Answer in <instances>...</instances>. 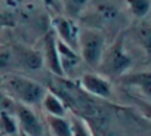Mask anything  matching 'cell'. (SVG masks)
Returning <instances> with one entry per match:
<instances>
[{
	"label": "cell",
	"instance_id": "cell-1",
	"mask_svg": "<svg viewBox=\"0 0 151 136\" xmlns=\"http://www.w3.org/2000/svg\"><path fill=\"white\" fill-rule=\"evenodd\" d=\"M0 86H2V90L14 101L25 104L28 107L42 104V99L46 93V89L40 83L19 74L3 76L0 79Z\"/></svg>",
	"mask_w": 151,
	"mask_h": 136
},
{
	"label": "cell",
	"instance_id": "cell-2",
	"mask_svg": "<svg viewBox=\"0 0 151 136\" xmlns=\"http://www.w3.org/2000/svg\"><path fill=\"white\" fill-rule=\"evenodd\" d=\"M105 52V36L91 27L80 28L79 33V55L92 68H98Z\"/></svg>",
	"mask_w": 151,
	"mask_h": 136
},
{
	"label": "cell",
	"instance_id": "cell-3",
	"mask_svg": "<svg viewBox=\"0 0 151 136\" xmlns=\"http://www.w3.org/2000/svg\"><path fill=\"white\" fill-rule=\"evenodd\" d=\"M132 67V56L126 52L123 37L120 36L108 49H105L99 68L110 77H122Z\"/></svg>",
	"mask_w": 151,
	"mask_h": 136
},
{
	"label": "cell",
	"instance_id": "cell-4",
	"mask_svg": "<svg viewBox=\"0 0 151 136\" xmlns=\"http://www.w3.org/2000/svg\"><path fill=\"white\" fill-rule=\"evenodd\" d=\"M14 111L17 114V121L21 133H25L27 136H45V127L42 121L28 105L17 102Z\"/></svg>",
	"mask_w": 151,
	"mask_h": 136
},
{
	"label": "cell",
	"instance_id": "cell-5",
	"mask_svg": "<svg viewBox=\"0 0 151 136\" xmlns=\"http://www.w3.org/2000/svg\"><path fill=\"white\" fill-rule=\"evenodd\" d=\"M52 25L55 28V34H58L56 37L61 42H64L65 44H68L70 47H73L74 50L79 52L80 27L71 18H67V16H55L52 19Z\"/></svg>",
	"mask_w": 151,
	"mask_h": 136
},
{
	"label": "cell",
	"instance_id": "cell-6",
	"mask_svg": "<svg viewBox=\"0 0 151 136\" xmlns=\"http://www.w3.org/2000/svg\"><path fill=\"white\" fill-rule=\"evenodd\" d=\"M80 84L88 93L95 95L98 98H110L111 96V83L108 79H105L101 74L86 73L82 76Z\"/></svg>",
	"mask_w": 151,
	"mask_h": 136
},
{
	"label": "cell",
	"instance_id": "cell-7",
	"mask_svg": "<svg viewBox=\"0 0 151 136\" xmlns=\"http://www.w3.org/2000/svg\"><path fill=\"white\" fill-rule=\"evenodd\" d=\"M43 59L47 65V68L56 76L62 77L64 70L61 65V59H59V53H58V46H56V36L53 31H49L45 37L43 42Z\"/></svg>",
	"mask_w": 151,
	"mask_h": 136
},
{
	"label": "cell",
	"instance_id": "cell-8",
	"mask_svg": "<svg viewBox=\"0 0 151 136\" xmlns=\"http://www.w3.org/2000/svg\"><path fill=\"white\" fill-rule=\"evenodd\" d=\"M120 83L129 87H136L142 92L148 101H151V71H138V73H126L119 77Z\"/></svg>",
	"mask_w": 151,
	"mask_h": 136
},
{
	"label": "cell",
	"instance_id": "cell-9",
	"mask_svg": "<svg viewBox=\"0 0 151 136\" xmlns=\"http://www.w3.org/2000/svg\"><path fill=\"white\" fill-rule=\"evenodd\" d=\"M56 46H58V53H59V59H61V65H62L64 74H67V73L73 71L74 68L79 65L82 58H80L77 50H74L73 47H70L68 44L61 42L58 37H56Z\"/></svg>",
	"mask_w": 151,
	"mask_h": 136
},
{
	"label": "cell",
	"instance_id": "cell-10",
	"mask_svg": "<svg viewBox=\"0 0 151 136\" xmlns=\"http://www.w3.org/2000/svg\"><path fill=\"white\" fill-rule=\"evenodd\" d=\"M42 105H43L45 111L47 112V115L65 117V107L56 95H53L50 92H46L43 99H42Z\"/></svg>",
	"mask_w": 151,
	"mask_h": 136
},
{
	"label": "cell",
	"instance_id": "cell-11",
	"mask_svg": "<svg viewBox=\"0 0 151 136\" xmlns=\"http://www.w3.org/2000/svg\"><path fill=\"white\" fill-rule=\"evenodd\" d=\"M17 55H18V59L19 62L30 68V70H37L42 65V61H43V56L39 53V52H34V50H30V49H25V47H17Z\"/></svg>",
	"mask_w": 151,
	"mask_h": 136
},
{
	"label": "cell",
	"instance_id": "cell-12",
	"mask_svg": "<svg viewBox=\"0 0 151 136\" xmlns=\"http://www.w3.org/2000/svg\"><path fill=\"white\" fill-rule=\"evenodd\" d=\"M47 126H49V133L52 136H71L70 120H67L65 117L47 115Z\"/></svg>",
	"mask_w": 151,
	"mask_h": 136
},
{
	"label": "cell",
	"instance_id": "cell-13",
	"mask_svg": "<svg viewBox=\"0 0 151 136\" xmlns=\"http://www.w3.org/2000/svg\"><path fill=\"white\" fill-rule=\"evenodd\" d=\"M135 37L141 49L145 52V55L151 58V24L139 25L135 31Z\"/></svg>",
	"mask_w": 151,
	"mask_h": 136
},
{
	"label": "cell",
	"instance_id": "cell-14",
	"mask_svg": "<svg viewBox=\"0 0 151 136\" xmlns=\"http://www.w3.org/2000/svg\"><path fill=\"white\" fill-rule=\"evenodd\" d=\"M124 2L129 8V12L138 19L145 18L151 12V0H124Z\"/></svg>",
	"mask_w": 151,
	"mask_h": 136
},
{
	"label": "cell",
	"instance_id": "cell-15",
	"mask_svg": "<svg viewBox=\"0 0 151 136\" xmlns=\"http://www.w3.org/2000/svg\"><path fill=\"white\" fill-rule=\"evenodd\" d=\"M18 121L11 115L9 111H0V133L5 135H17L18 133Z\"/></svg>",
	"mask_w": 151,
	"mask_h": 136
},
{
	"label": "cell",
	"instance_id": "cell-16",
	"mask_svg": "<svg viewBox=\"0 0 151 136\" xmlns=\"http://www.w3.org/2000/svg\"><path fill=\"white\" fill-rule=\"evenodd\" d=\"M71 136H92V130L86 124V121L77 115H71L70 118Z\"/></svg>",
	"mask_w": 151,
	"mask_h": 136
},
{
	"label": "cell",
	"instance_id": "cell-17",
	"mask_svg": "<svg viewBox=\"0 0 151 136\" xmlns=\"http://www.w3.org/2000/svg\"><path fill=\"white\" fill-rule=\"evenodd\" d=\"M86 5H88V0H62V6L71 18L77 16L85 9Z\"/></svg>",
	"mask_w": 151,
	"mask_h": 136
},
{
	"label": "cell",
	"instance_id": "cell-18",
	"mask_svg": "<svg viewBox=\"0 0 151 136\" xmlns=\"http://www.w3.org/2000/svg\"><path fill=\"white\" fill-rule=\"evenodd\" d=\"M15 104L17 102L11 96H8L2 89H0V111H14Z\"/></svg>",
	"mask_w": 151,
	"mask_h": 136
},
{
	"label": "cell",
	"instance_id": "cell-19",
	"mask_svg": "<svg viewBox=\"0 0 151 136\" xmlns=\"http://www.w3.org/2000/svg\"><path fill=\"white\" fill-rule=\"evenodd\" d=\"M132 99L135 101V104L138 105V108L141 110V112L151 120V101L148 99H141V98H136V96H132Z\"/></svg>",
	"mask_w": 151,
	"mask_h": 136
},
{
	"label": "cell",
	"instance_id": "cell-20",
	"mask_svg": "<svg viewBox=\"0 0 151 136\" xmlns=\"http://www.w3.org/2000/svg\"><path fill=\"white\" fill-rule=\"evenodd\" d=\"M9 59H11V53L9 52H0V67L8 65Z\"/></svg>",
	"mask_w": 151,
	"mask_h": 136
},
{
	"label": "cell",
	"instance_id": "cell-21",
	"mask_svg": "<svg viewBox=\"0 0 151 136\" xmlns=\"http://www.w3.org/2000/svg\"><path fill=\"white\" fill-rule=\"evenodd\" d=\"M43 2L50 8H58V0H43Z\"/></svg>",
	"mask_w": 151,
	"mask_h": 136
},
{
	"label": "cell",
	"instance_id": "cell-22",
	"mask_svg": "<svg viewBox=\"0 0 151 136\" xmlns=\"http://www.w3.org/2000/svg\"><path fill=\"white\" fill-rule=\"evenodd\" d=\"M92 136H101V135H99V133H96L95 130H92Z\"/></svg>",
	"mask_w": 151,
	"mask_h": 136
},
{
	"label": "cell",
	"instance_id": "cell-23",
	"mask_svg": "<svg viewBox=\"0 0 151 136\" xmlns=\"http://www.w3.org/2000/svg\"><path fill=\"white\" fill-rule=\"evenodd\" d=\"M45 136H52V135H50V133H46V132H45Z\"/></svg>",
	"mask_w": 151,
	"mask_h": 136
},
{
	"label": "cell",
	"instance_id": "cell-24",
	"mask_svg": "<svg viewBox=\"0 0 151 136\" xmlns=\"http://www.w3.org/2000/svg\"><path fill=\"white\" fill-rule=\"evenodd\" d=\"M21 136H27V135H25V133H21Z\"/></svg>",
	"mask_w": 151,
	"mask_h": 136
}]
</instances>
